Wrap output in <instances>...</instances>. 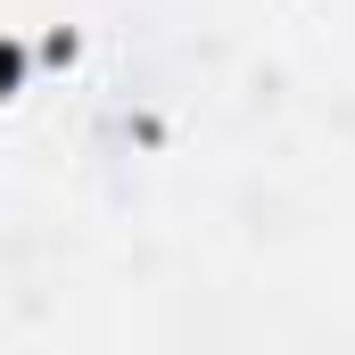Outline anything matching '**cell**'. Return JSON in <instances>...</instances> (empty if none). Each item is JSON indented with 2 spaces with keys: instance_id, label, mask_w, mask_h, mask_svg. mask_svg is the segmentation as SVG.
Listing matches in <instances>:
<instances>
[{
  "instance_id": "1",
  "label": "cell",
  "mask_w": 355,
  "mask_h": 355,
  "mask_svg": "<svg viewBox=\"0 0 355 355\" xmlns=\"http://www.w3.org/2000/svg\"><path fill=\"white\" fill-rule=\"evenodd\" d=\"M8 91H17V50L0 42V99H8Z\"/></svg>"
}]
</instances>
